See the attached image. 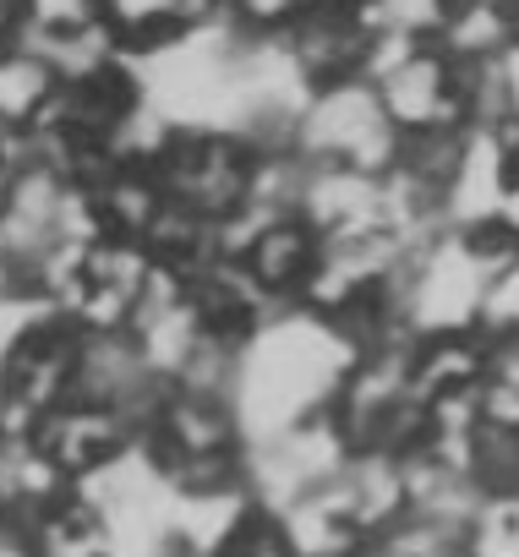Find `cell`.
I'll use <instances>...</instances> for the list:
<instances>
[{
  "label": "cell",
  "instance_id": "5",
  "mask_svg": "<svg viewBox=\"0 0 519 557\" xmlns=\"http://www.w3.org/2000/svg\"><path fill=\"white\" fill-rule=\"evenodd\" d=\"M23 443L34 448V459L61 475L66 486H83L88 475H99L110 459H121L132 443H137V426L104 405H88V399H66L55 405L50 416H39Z\"/></svg>",
  "mask_w": 519,
  "mask_h": 557
},
{
  "label": "cell",
  "instance_id": "16",
  "mask_svg": "<svg viewBox=\"0 0 519 557\" xmlns=\"http://www.w3.org/2000/svg\"><path fill=\"white\" fill-rule=\"evenodd\" d=\"M28 28V0H0V45H17Z\"/></svg>",
  "mask_w": 519,
  "mask_h": 557
},
{
  "label": "cell",
  "instance_id": "18",
  "mask_svg": "<svg viewBox=\"0 0 519 557\" xmlns=\"http://www.w3.org/2000/svg\"><path fill=\"white\" fill-rule=\"evenodd\" d=\"M481 7H497V0H481Z\"/></svg>",
  "mask_w": 519,
  "mask_h": 557
},
{
  "label": "cell",
  "instance_id": "4",
  "mask_svg": "<svg viewBox=\"0 0 519 557\" xmlns=\"http://www.w3.org/2000/svg\"><path fill=\"white\" fill-rule=\"evenodd\" d=\"M291 153L312 170H350V175H388L399 159V132L388 126L378 94L367 83L323 88L301 104Z\"/></svg>",
  "mask_w": 519,
  "mask_h": 557
},
{
  "label": "cell",
  "instance_id": "7",
  "mask_svg": "<svg viewBox=\"0 0 519 557\" xmlns=\"http://www.w3.org/2000/svg\"><path fill=\"white\" fill-rule=\"evenodd\" d=\"M285 61L296 66V77L307 83V94L339 88V83H361L367 77V55H372V34L329 7H312L285 39H280Z\"/></svg>",
  "mask_w": 519,
  "mask_h": 557
},
{
  "label": "cell",
  "instance_id": "17",
  "mask_svg": "<svg viewBox=\"0 0 519 557\" xmlns=\"http://www.w3.org/2000/svg\"><path fill=\"white\" fill-rule=\"evenodd\" d=\"M0 296H17V285H12V268H7V257H0Z\"/></svg>",
  "mask_w": 519,
  "mask_h": 557
},
{
  "label": "cell",
  "instance_id": "13",
  "mask_svg": "<svg viewBox=\"0 0 519 557\" xmlns=\"http://www.w3.org/2000/svg\"><path fill=\"white\" fill-rule=\"evenodd\" d=\"M492 88H497L503 121H519V39L503 45V50L492 55Z\"/></svg>",
  "mask_w": 519,
  "mask_h": 557
},
{
  "label": "cell",
  "instance_id": "14",
  "mask_svg": "<svg viewBox=\"0 0 519 557\" xmlns=\"http://www.w3.org/2000/svg\"><path fill=\"white\" fill-rule=\"evenodd\" d=\"M23 164H28V143L0 132V208H7V197H12V186H17Z\"/></svg>",
  "mask_w": 519,
  "mask_h": 557
},
{
  "label": "cell",
  "instance_id": "8",
  "mask_svg": "<svg viewBox=\"0 0 519 557\" xmlns=\"http://www.w3.org/2000/svg\"><path fill=\"white\" fill-rule=\"evenodd\" d=\"M55 94H61V72L28 39L0 45V132L28 143L45 126Z\"/></svg>",
  "mask_w": 519,
  "mask_h": 557
},
{
  "label": "cell",
  "instance_id": "6",
  "mask_svg": "<svg viewBox=\"0 0 519 557\" xmlns=\"http://www.w3.org/2000/svg\"><path fill=\"white\" fill-rule=\"evenodd\" d=\"M213 23H224V0H99V28L132 66L208 34Z\"/></svg>",
  "mask_w": 519,
  "mask_h": 557
},
{
  "label": "cell",
  "instance_id": "12",
  "mask_svg": "<svg viewBox=\"0 0 519 557\" xmlns=\"http://www.w3.org/2000/svg\"><path fill=\"white\" fill-rule=\"evenodd\" d=\"M213 557H296V546H291L285 524H280L269 508H251V513L230 530V541H224Z\"/></svg>",
  "mask_w": 519,
  "mask_h": 557
},
{
  "label": "cell",
  "instance_id": "1",
  "mask_svg": "<svg viewBox=\"0 0 519 557\" xmlns=\"http://www.w3.org/2000/svg\"><path fill=\"white\" fill-rule=\"evenodd\" d=\"M350 361L356 350L312 312H274L235 350L230 367V410L240 421L246 448L329 416Z\"/></svg>",
  "mask_w": 519,
  "mask_h": 557
},
{
  "label": "cell",
  "instance_id": "3",
  "mask_svg": "<svg viewBox=\"0 0 519 557\" xmlns=\"http://www.w3.org/2000/svg\"><path fill=\"white\" fill-rule=\"evenodd\" d=\"M251 164L257 148L240 143L235 132H208V126H175L164 137V148L153 153L148 175L159 186V197L202 224H224L246 208L251 191Z\"/></svg>",
  "mask_w": 519,
  "mask_h": 557
},
{
  "label": "cell",
  "instance_id": "9",
  "mask_svg": "<svg viewBox=\"0 0 519 557\" xmlns=\"http://www.w3.org/2000/svg\"><path fill=\"white\" fill-rule=\"evenodd\" d=\"M23 530H28V541H34L39 557H110L104 524H99L94 503H88L77 486H66V492H55L50 503H39V508L23 519Z\"/></svg>",
  "mask_w": 519,
  "mask_h": 557
},
{
  "label": "cell",
  "instance_id": "11",
  "mask_svg": "<svg viewBox=\"0 0 519 557\" xmlns=\"http://www.w3.org/2000/svg\"><path fill=\"white\" fill-rule=\"evenodd\" d=\"M459 557H519V492H481L470 503Z\"/></svg>",
  "mask_w": 519,
  "mask_h": 557
},
{
  "label": "cell",
  "instance_id": "10",
  "mask_svg": "<svg viewBox=\"0 0 519 557\" xmlns=\"http://www.w3.org/2000/svg\"><path fill=\"white\" fill-rule=\"evenodd\" d=\"M470 334L486 345V350H503V345H519V240L503 246L481 278V296H475V323Z\"/></svg>",
  "mask_w": 519,
  "mask_h": 557
},
{
  "label": "cell",
  "instance_id": "15",
  "mask_svg": "<svg viewBox=\"0 0 519 557\" xmlns=\"http://www.w3.org/2000/svg\"><path fill=\"white\" fill-rule=\"evenodd\" d=\"M0 557H39L17 513H0Z\"/></svg>",
  "mask_w": 519,
  "mask_h": 557
},
{
  "label": "cell",
  "instance_id": "2",
  "mask_svg": "<svg viewBox=\"0 0 519 557\" xmlns=\"http://www.w3.org/2000/svg\"><path fill=\"white\" fill-rule=\"evenodd\" d=\"M361 83L378 94L399 143L405 137L470 132V61L448 55L437 39L378 34Z\"/></svg>",
  "mask_w": 519,
  "mask_h": 557
}]
</instances>
